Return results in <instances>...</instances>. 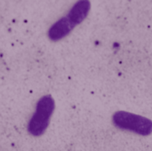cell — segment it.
Wrapping results in <instances>:
<instances>
[{
	"instance_id": "obj_2",
	"label": "cell",
	"mask_w": 152,
	"mask_h": 151,
	"mask_svg": "<svg viewBox=\"0 0 152 151\" xmlns=\"http://www.w3.org/2000/svg\"><path fill=\"white\" fill-rule=\"evenodd\" d=\"M113 125L121 130L133 132L142 136L152 133V121L151 119L126 111H117L112 117Z\"/></svg>"
},
{
	"instance_id": "obj_4",
	"label": "cell",
	"mask_w": 152,
	"mask_h": 151,
	"mask_svg": "<svg viewBox=\"0 0 152 151\" xmlns=\"http://www.w3.org/2000/svg\"><path fill=\"white\" fill-rule=\"evenodd\" d=\"M90 8H91V4L89 1L86 0L78 1L70 9V11L67 14V17L76 26L84 21V20L86 18V16L89 13Z\"/></svg>"
},
{
	"instance_id": "obj_1",
	"label": "cell",
	"mask_w": 152,
	"mask_h": 151,
	"mask_svg": "<svg viewBox=\"0 0 152 151\" xmlns=\"http://www.w3.org/2000/svg\"><path fill=\"white\" fill-rule=\"evenodd\" d=\"M55 109V102L51 95L41 97L37 105L36 110L28 124V132L35 137L41 136L46 131L51 117Z\"/></svg>"
},
{
	"instance_id": "obj_3",
	"label": "cell",
	"mask_w": 152,
	"mask_h": 151,
	"mask_svg": "<svg viewBox=\"0 0 152 151\" xmlns=\"http://www.w3.org/2000/svg\"><path fill=\"white\" fill-rule=\"evenodd\" d=\"M75 25L69 20L67 16L62 17L55 23H53L49 28L47 34L48 37L52 41H59L68 36L72 31Z\"/></svg>"
}]
</instances>
